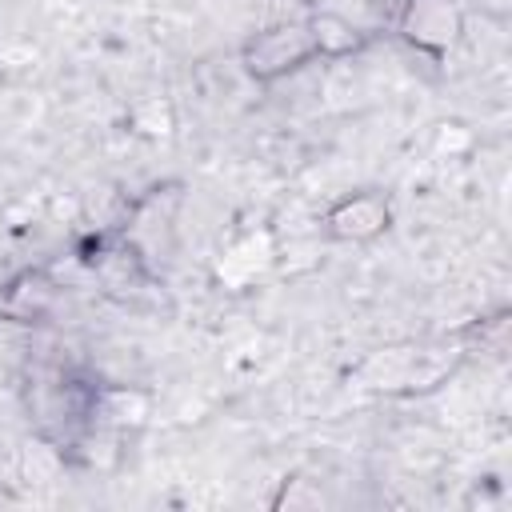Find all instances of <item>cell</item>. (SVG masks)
Here are the masks:
<instances>
[{
    "label": "cell",
    "mask_w": 512,
    "mask_h": 512,
    "mask_svg": "<svg viewBox=\"0 0 512 512\" xmlns=\"http://www.w3.org/2000/svg\"><path fill=\"white\" fill-rule=\"evenodd\" d=\"M304 52H308V40H304L300 28H276V32H268L252 44L248 60H252L256 76H272L280 68H292V60H300Z\"/></svg>",
    "instance_id": "1"
}]
</instances>
